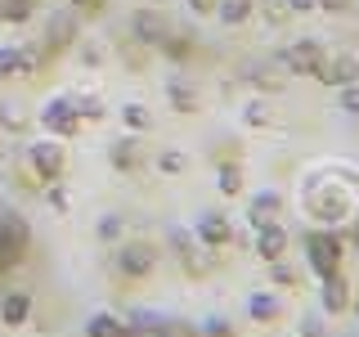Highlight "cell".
Returning <instances> with one entry per match:
<instances>
[{
  "instance_id": "cell-1",
  "label": "cell",
  "mask_w": 359,
  "mask_h": 337,
  "mask_svg": "<svg viewBox=\"0 0 359 337\" xmlns=\"http://www.w3.org/2000/svg\"><path fill=\"white\" fill-rule=\"evenodd\" d=\"M306 261L314 275H337L341 270V239H337L332 230H314L310 239H306Z\"/></svg>"
},
{
  "instance_id": "cell-2",
  "label": "cell",
  "mask_w": 359,
  "mask_h": 337,
  "mask_svg": "<svg viewBox=\"0 0 359 337\" xmlns=\"http://www.w3.org/2000/svg\"><path fill=\"white\" fill-rule=\"evenodd\" d=\"M22 252H27V225L14 211H0V270L18 265Z\"/></svg>"
},
{
  "instance_id": "cell-3",
  "label": "cell",
  "mask_w": 359,
  "mask_h": 337,
  "mask_svg": "<svg viewBox=\"0 0 359 337\" xmlns=\"http://www.w3.org/2000/svg\"><path fill=\"white\" fill-rule=\"evenodd\" d=\"M41 126L50 135H76L81 131V117H76V95H54L50 104L41 108Z\"/></svg>"
},
{
  "instance_id": "cell-4",
  "label": "cell",
  "mask_w": 359,
  "mask_h": 337,
  "mask_svg": "<svg viewBox=\"0 0 359 337\" xmlns=\"http://www.w3.org/2000/svg\"><path fill=\"white\" fill-rule=\"evenodd\" d=\"M27 162H32V171H36V180H59L63 176V144L54 140V135H45V140L36 144H27Z\"/></svg>"
},
{
  "instance_id": "cell-5",
  "label": "cell",
  "mask_w": 359,
  "mask_h": 337,
  "mask_svg": "<svg viewBox=\"0 0 359 337\" xmlns=\"http://www.w3.org/2000/svg\"><path fill=\"white\" fill-rule=\"evenodd\" d=\"M278 63L287 67V77H314L323 63V45L319 41H292L283 54H278Z\"/></svg>"
},
{
  "instance_id": "cell-6",
  "label": "cell",
  "mask_w": 359,
  "mask_h": 337,
  "mask_svg": "<svg viewBox=\"0 0 359 337\" xmlns=\"http://www.w3.org/2000/svg\"><path fill=\"white\" fill-rule=\"evenodd\" d=\"M194 239L216 252V247H224V243L233 239V225H229L224 211H207V216H198V225H194Z\"/></svg>"
},
{
  "instance_id": "cell-7",
  "label": "cell",
  "mask_w": 359,
  "mask_h": 337,
  "mask_svg": "<svg viewBox=\"0 0 359 337\" xmlns=\"http://www.w3.org/2000/svg\"><path fill=\"white\" fill-rule=\"evenodd\" d=\"M153 265H157V252L149 243H126L117 252V270L126 279H144V275H153Z\"/></svg>"
},
{
  "instance_id": "cell-8",
  "label": "cell",
  "mask_w": 359,
  "mask_h": 337,
  "mask_svg": "<svg viewBox=\"0 0 359 337\" xmlns=\"http://www.w3.org/2000/svg\"><path fill=\"white\" fill-rule=\"evenodd\" d=\"M319 301H323V315H341V310H351V284L341 279V270L319 279Z\"/></svg>"
},
{
  "instance_id": "cell-9",
  "label": "cell",
  "mask_w": 359,
  "mask_h": 337,
  "mask_svg": "<svg viewBox=\"0 0 359 337\" xmlns=\"http://www.w3.org/2000/svg\"><path fill=\"white\" fill-rule=\"evenodd\" d=\"M175 247H180V265H184L189 275H198V279L216 265V252L202 247V243H189V234H175Z\"/></svg>"
},
{
  "instance_id": "cell-10",
  "label": "cell",
  "mask_w": 359,
  "mask_h": 337,
  "mask_svg": "<svg viewBox=\"0 0 359 337\" xmlns=\"http://www.w3.org/2000/svg\"><path fill=\"white\" fill-rule=\"evenodd\" d=\"M130 32H135V41H144V45H162L166 37H171L166 18H162V14H153V9H140V14L130 18Z\"/></svg>"
},
{
  "instance_id": "cell-11",
  "label": "cell",
  "mask_w": 359,
  "mask_h": 337,
  "mask_svg": "<svg viewBox=\"0 0 359 337\" xmlns=\"http://www.w3.org/2000/svg\"><path fill=\"white\" fill-rule=\"evenodd\" d=\"M314 81H323V86H351V81H359V63L355 59H328V54H323Z\"/></svg>"
},
{
  "instance_id": "cell-12",
  "label": "cell",
  "mask_w": 359,
  "mask_h": 337,
  "mask_svg": "<svg viewBox=\"0 0 359 337\" xmlns=\"http://www.w3.org/2000/svg\"><path fill=\"white\" fill-rule=\"evenodd\" d=\"M256 256H261V261H283V256H287V230H283V225H265V230H256Z\"/></svg>"
},
{
  "instance_id": "cell-13",
  "label": "cell",
  "mask_w": 359,
  "mask_h": 337,
  "mask_svg": "<svg viewBox=\"0 0 359 337\" xmlns=\"http://www.w3.org/2000/svg\"><path fill=\"white\" fill-rule=\"evenodd\" d=\"M310 211H314V216H319L323 225H337L341 216H351V198H346V194H332V189H328L323 198H314V194H310Z\"/></svg>"
},
{
  "instance_id": "cell-14",
  "label": "cell",
  "mask_w": 359,
  "mask_h": 337,
  "mask_svg": "<svg viewBox=\"0 0 359 337\" xmlns=\"http://www.w3.org/2000/svg\"><path fill=\"white\" fill-rule=\"evenodd\" d=\"M27 319H32V297L27 292H5V297H0V324L22 329Z\"/></svg>"
},
{
  "instance_id": "cell-15",
  "label": "cell",
  "mask_w": 359,
  "mask_h": 337,
  "mask_svg": "<svg viewBox=\"0 0 359 337\" xmlns=\"http://www.w3.org/2000/svg\"><path fill=\"white\" fill-rule=\"evenodd\" d=\"M36 67V50H18V45H0V77H27Z\"/></svg>"
},
{
  "instance_id": "cell-16",
  "label": "cell",
  "mask_w": 359,
  "mask_h": 337,
  "mask_svg": "<svg viewBox=\"0 0 359 337\" xmlns=\"http://www.w3.org/2000/svg\"><path fill=\"white\" fill-rule=\"evenodd\" d=\"M278 211H283V198H278V194H256V198H252V211H247V220H252L256 230H265V225H278V220H274Z\"/></svg>"
},
{
  "instance_id": "cell-17",
  "label": "cell",
  "mask_w": 359,
  "mask_h": 337,
  "mask_svg": "<svg viewBox=\"0 0 359 337\" xmlns=\"http://www.w3.org/2000/svg\"><path fill=\"white\" fill-rule=\"evenodd\" d=\"M86 337H140V333H135L126 319H117V315H95V319L86 324Z\"/></svg>"
},
{
  "instance_id": "cell-18",
  "label": "cell",
  "mask_w": 359,
  "mask_h": 337,
  "mask_svg": "<svg viewBox=\"0 0 359 337\" xmlns=\"http://www.w3.org/2000/svg\"><path fill=\"white\" fill-rule=\"evenodd\" d=\"M252 14H256V0H220L216 5V18L224 27H243V22H252Z\"/></svg>"
},
{
  "instance_id": "cell-19",
  "label": "cell",
  "mask_w": 359,
  "mask_h": 337,
  "mask_svg": "<svg viewBox=\"0 0 359 337\" xmlns=\"http://www.w3.org/2000/svg\"><path fill=\"white\" fill-rule=\"evenodd\" d=\"M278 297H269V292H252V297H247V315H252V319H261V324H269V319H278Z\"/></svg>"
},
{
  "instance_id": "cell-20",
  "label": "cell",
  "mask_w": 359,
  "mask_h": 337,
  "mask_svg": "<svg viewBox=\"0 0 359 337\" xmlns=\"http://www.w3.org/2000/svg\"><path fill=\"white\" fill-rule=\"evenodd\" d=\"M166 95H171V104H175V112H198V108H202L198 90L189 86V81H171V86H166Z\"/></svg>"
},
{
  "instance_id": "cell-21",
  "label": "cell",
  "mask_w": 359,
  "mask_h": 337,
  "mask_svg": "<svg viewBox=\"0 0 359 337\" xmlns=\"http://www.w3.org/2000/svg\"><path fill=\"white\" fill-rule=\"evenodd\" d=\"M216 185H220L224 198H238V194H243V171H238V162H220V166H216Z\"/></svg>"
},
{
  "instance_id": "cell-22",
  "label": "cell",
  "mask_w": 359,
  "mask_h": 337,
  "mask_svg": "<svg viewBox=\"0 0 359 337\" xmlns=\"http://www.w3.org/2000/svg\"><path fill=\"white\" fill-rule=\"evenodd\" d=\"M140 162H144V157H140V144H135V140H117V144H112V166H117V171H135Z\"/></svg>"
},
{
  "instance_id": "cell-23",
  "label": "cell",
  "mask_w": 359,
  "mask_h": 337,
  "mask_svg": "<svg viewBox=\"0 0 359 337\" xmlns=\"http://www.w3.org/2000/svg\"><path fill=\"white\" fill-rule=\"evenodd\" d=\"M45 32H50V45H54V50H63V45L76 37V22L67 18V14H54V18H50V27H45Z\"/></svg>"
},
{
  "instance_id": "cell-24",
  "label": "cell",
  "mask_w": 359,
  "mask_h": 337,
  "mask_svg": "<svg viewBox=\"0 0 359 337\" xmlns=\"http://www.w3.org/2000/svg\"><path fill=\"white\" fill-rule=\"evenodd\" d=\"M121 121H126L130 131H149V126H153L149 108H144V104H135V99H130V104H121Z\"/></svg>"
},
{
  "instance_id": "cell-25",
  "label": "cell",
  "mask_w": 359,
  "mask_h": 337,
  "mask_svg": "<svg viewBox=\"0 0 359 337\" xmlns=\"http://www.w3.org/2000/svg\"><path fill=\"white\" fill-rule=\"evenodd\" d=\"M243 121L247 126H274V112H269L265 99H252V104L243 108Z\"/></svg>"
},
{
  "instance_id": "cell-26",
  "label": "cell",
  "mask_w": 359,
  "mask_h": 337,
  "mask_svg": "<svg viewBox=\"0 0 359 337\" xmlns=\"http://www.w3.org/2000/svg\"><path fill=\"white\" fill-rule=\"evenodd\" d=\"M32 18V0H0V22H22Z\"/></svg>"
},
{
  "instance_id": "cell-27",
  "label": "cell",
  "mask_w": 359,
  "mask_h": 337,
  "mask_svg": "<svg viewBox=\"0 0 359 337\" xmlns=\"http://www.w3.org/2000/svg\"><path fill=\"white\" fill-rule=\"evenodd\" d=\"M76 117H81V121H104V117H108V108L99 104L95 95H86V99H76Z\"/></svg>"
},
{
  "instance_id": "cell-28",
  "label": "cell",
  "mask_w": 359,
  "mask_h": 337,
  "mask_svg": "<svg viewBox=\"0 0 359 337\" xmlns=\"http://www.w3.org/2000/svg\"><path fill=\"white\" fill-rule=\"evenodd\" d=\"M269 279H274V284H297V270H292L287 261H269Z\"/></svg>"
},
{
  "instance_id": "cell-29",
  "label": "cell",
  "mask_w": 359,
  "mask_h": 337,
  "mask_svg": "<svg viewBox=\"0 0 359 337\" xmlns=\"http://www.w3.org/2000/svg\"><path fill=\"white\" fill-rule=\"evenodd\" d=\"M95 234H99V239H121V216H112V211H108V216L95 225Z\"/></svg>"
},
{
  "instance_id": "cell-30",
  "label": "cell",
  "mask_w": 359,
  "mask_h": 337,
  "mask_svg": "<svg viewBox=\"0 0 359 337\" xmlns=\"http://www.w3.org/2000/svg\"><path fill=\"white\" fill-rule=\"evenodd\" d=\"M202 333H207V337H233V329H229V319H220V315H211V319L202 324Z\"/></svg>"
},
{
  "instance_id": "cell-31",
  "label": "cell",
  "mask_w": 359,
  "mask_h": 337,
  "mask_svg": "<svg viewBox=\"0 0 359 337\" xmlns=\"http://www.w3.org/2000/svg\"><path fill=\"white\" fill-rule=\"evenodd\" d=\"M50 202H54V211H67V207H72V198H67V189L59 185V180H50Z\"/></svg>"
},
{
  "instance_id": "cell-32",
  "label": "cell",
  "mask_w": 359,
  "mask_h": 337,
  "mask_svg": "<svg viewBox=\"0 0 359 337\" xmlns=\"http://www.w3.org/2000/svg\"><path fill=\"white\" fill-rule=\"evenodd\" d=\"M341 108H346V112H359V81L341 86Z\"/></svg>"
},
{
  "instance_id": "cell-33",
  "label": "cell",
  "mask_w": 359,
  "mask_h": 337,
  "mask_svg": "<svg viewBox=\"0 0 359 337\" xmlns=\"http://www.w3.org/2000/svg\"><path fill=\"white\" fill-rule=\"evenodd\" d=\"M157 166H162V171H166V176H175V171H184V153H162V162H157Z\"/></svg>"
},
{
  "instance_id": "cell-34",
  "label": "cell",
  "mask_w": 359,
  "mask_h": 337,
  "mask_svg": "<svg viewBox=\"0 0 359 337\" xmlns=\"http://www.w3.org/2000/svg\"><path fill=\"white\" fill-rule=\"evenodd\" d=\"M287 14H310V9H319V0H283Z\"/></svg>"
},
{
  "instance_id": "cell-35",
  "label": "cell",
  "mask_w": 359,
  "mask_h": 337,
  "mask_svg": "<svg viewBox=\"0 0 359 337\" xmlns=\"http://www.w3.org/2000/svg\"><path fill=\"white\" fill-rule=\"evenodd\" d=\"M216 5H220V0H189V9H194V14H202V18L216 14Z\"/></svg>"
},
{
  "instance_id": "cell-36",
  "label": "cell",
  "mask_w": 359,
  "mask_h": 337,
  "mask_svg": "<svg viewBox=\"0 0 359 337\" xmlns=\"http://www.w3.org/2000/svg\"><path fill=\"white\" fill-rule=\"evenodd\" d=\"M323 9H337V14H341V9H351V0H319Z\"/></svg>"
},
{
  "instance_id": "cell-37",
  "label": "cell",
  "mask_w": 359,
  "mask_h": 337,
  "mask_svg": "<svg viewBox=\"0 0 359 337\" xmlns=\"http://www.w3.org/2000/svg\"><path fill=\"white\" fill-rule=\"evenodd\" d=\"M72 5H95V0H72Z\"/></svg>"
},
{
  "instance_id": "cell-38",
  "label": "cell",
  "mask_w": 359,
  "mask_h": 337,
  "mask_svg": "<svg viewBox=\"0 0 359 337\" xmlns=\"http://www.w3.org/2000/svg\"><path fill=\"white\" fill-rule=\"evenodd\" d=\"M351 306H355V315H359V301H351Z\"/></svg>"
},
{
  "instance_id": "cell-39",
  "label": "cell",
  "mask_w": 359,
  "mask_h": 337,
  "mask_svg": "<svg viewBox=\"0 0 359 337\" xmlns=\"http://www.w3.org/2000/svg\"><path fill=\"white\" fill-rule=\"evenodd\" d=\"M355 243H359V230H355Z\"/></svg>"
}]
</instances>
